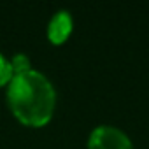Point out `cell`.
I'll list each match as a JSON object with an SVG mask.
<instances>
[{"label": "cell", "instance_id": "5b68a950", "mask_svg": "<svg viewBox=\"0 0 149 149\" xmlns=\"http://www.w3.org/2000/svg\"><path fill=\"white\" fill-rule=\"evenodd\" d=\"M13 77H14V72H13V67H11V60L0 53V88L7 86Z\"/></svg>", "mask_w": 149, "mask_h": 149}, {"label": "cell", "instance_id": "6da1fadb", "mask_svg": "<svg viewBox=\"0 0 149 149\" xmlns=\"http://www.w3.org/2000/svg\"><path fill=\"white\" fill-rule=\"evenodd\" d=\"M7 104L19 123L39 128L53 119L56 91L42 72L32 68L11 79L7 84Z\"/></svg>", "mask_w": 149, "mask_h": 149}, {"label": "cell", "instance_id": "3957f363", "mask_svg": "<svg viewBox=\"0 0 149 149\" xmlns=\"http://www.w3.org/2000/svg\"><path fill=\"white\" fill-rule=\"evenodd\" d=\"M72 28H74L72 14L68 11H56L47 23V39L53 44L60 46L70 37Z\"/></svg>", "mask_w": 149, "mask_h": 149}, {"label": "cell", "instance_id": "7a4b0ae2", "mask_svg": "<svg viewBox=\"0 0 149 149\" xmlns=\"http://www.w3.org/2000/svg\"><path fill=\"white\" fill-rule=\"evenodd\" d=\"M88 149H133L130 137L118 126L100 125L88 137Z\"/></svg>", "mask_w": 149, "mask_h": 149}, {"label": "cell", "instance_id": "277c9868", "mask_svg": "<svg viewBox=\"0 0 149 149\" xmlns=\"http://www.w3.org/2000/svg\"><path fill=\"white\" fill-rule=\"evenodd\" d=\"M11 67H13V72L14 76H18V74H23V72H28L32 70V63H30V58L23 53H18L11 58Z\"/></svg>", "mask_w": 149, "mask_h": 149}]
</instances>
